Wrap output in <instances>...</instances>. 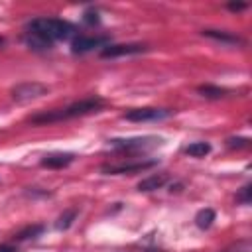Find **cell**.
Masks as SVG:
<instances>
[{"mask_svg": "<svg viewBox=\"0 0 252 252\" xmlns=\"http://www.w3.org/2000/svg\"><path fill=\"white\" fill-rule=\"evenodd\" d=\"M158 165V159H146V161H124V163H108V165H102L100 171L104 175H134V173H140V171H146V169H152Z\"/></svg>", "mask_w": 252, "mask_h": 252, "instance_id": "cell-5", "label": "cell"}, {"mask_svg": "<svg viewBox=\"0 0 252 252\" xmlns=\"http://www.w3.org/2000/svg\"><path fill=\"white\" fill-rule=\"evenodd\" d=\"M250 201H252V185L246 183V185L236 193V203H240V205H250Z\"/></svg>", "mask_w": 252, "mask_h": 252, "instance_id": "cell-18", "label": "cell"}, {"mask_svg": "<svg viewBox=\"0 0 252 252\" xmlns=\"http://www.w3.org/2000/svg\"><path fill=\"white\" fill-rule=\"evenodd\" d=\"M83 22H85V24H89V26H96V24L100 22L98 12H96V10H87V12H85V16H83Z\"/></svg>", "mask_w": 252, "mask_h": 252, "instance_id": "cell-21", "label": "cell"}, {"mask_svg": "<svg viewBox=\"0 0 252 252\" xmlns=\"http://www.w3.org/2000/svg\"><path fill=\"white\" fill-rule=\"evenodd\" d=\"M148 45L144 43H114L100 49V57H124V55H140L146 53Z\"/></svg>", "mask_w": 252, "mask_h": 252, "instance_id": "cell-7", "label": "cell"}, {"mask_svg": "<svg viewBox=\"0 0 252 252\" xmlns=\"http://www.w3.org/2000/svg\"><path fill=\"white\" fill-rule=\"evenodd\" d=\"M24 41H26V45H28L30 49H33V51H49V49L53 47V43H51L49 39H45V37H41L39 33H33V32H26Z\"/></svg>", "mask_w": 252, "mask_h": 252, "instance_id": "cell-12", "label": "cell"}, {"mask_svg": "<svg viewBox=\"0 0 252 252\" xmlns=\"http://www.w3.org/2000/svg\"><path fill=\"white\" fill-rule=\"evenodd\" d=\"M197 93H199L201 96H205V98L217 100V98L228 96L232 91H228V89H224V87H217V85H199V87H197Z\"/></svg>", "mask_w": 252, "mask_h": 252, "instance_id": "cell-13", "label": "cell"}, {"mask_svg": "<svg viewBox=\"0 0 252 252\" xmlns=\"http://www.w3.org/2000/svg\"><path fill=\"white\" fill-rule=\"evenodd\" d=\"M73 161H75V154H71V152H53V154L43 156L39 163L47 169H63V167L71 165Z\"/></svg>", "mask_w": 252, "mask_h": 252, "instance_id": "cell-9", "label": "cell"}, {"mask_svg": "<svg viewBox=\"0 0 252 252\" xmlns=\"http://www.w3.org/2000/svg\"><path fill=\"white\" fill-rule=\"evenodd\" d=\"M0 252H18V250L12 244H0Z\"/></svg>", "mask_w": 252, "mask_h": 252, "instance_id": "cell-23", "label": "cell"}, {"mask_svg": "<svg viewBox=\"0 0 252 252\" xmlns=\"http://www.w3.org/2000/svg\"><path fill=\"white\" fill-rule=\"evenodd\" d=\"M203 37H209V39H215V41H220V43H228V45H240L244 43L240 35L236 33H230V32H224V30H203L201 32Z\"/></svg>", "mask_w": 252, "mask_h": 252, "instance_id": "cell-10", "label": "cell"}, {"mask_svg": "<svg viewBox=\"0 0 252 252\" xmlns=\"http://www.w3.org/2000/svg\"><path fill=\"white\" fill-rule=\"evenodd\" d=\"M77 215H79L77 209H67V211L57 219V224H55V226H57L59 230H67V228L73 224V220L77 219Z\"/></svg>", "mask_w": 252, "mask_h": 252, "instance_id": "cell-17", "label": "cell"}, {"mask_svg": "<svg viewBox=\"0 0 252 252\" xmlns=\"http://www.w3.org/2000/svg\"><path fill=\"white\" fill-rule=\"evenodd\" d=\"M28 32L39 33L41 37H45V39H49L53 43V41L67 39V37L75 35L77 28L71 22L61 20V18H33L28 24Z\"/></svg>", "mask_w": 252, "mask_h": 252, "instance_id": "cell-2", "label": "cell"}, {"mask_svg": "<svg viewBox=\"0 0 252 252\" xmlns=\"http://www.w3.org/2000/svg\"><path fill=\"white\" fill-rule=\"evenodd\" d=\"M211 144L209 142H203V140H199V142H191L189 146H185V154L187 156H191V158H205L207 154H211Z\"/></svg>", "mask_w": 252, "mask_h": 252, "instance_id": "cell-15", "label": "cell"}, {"mask_svg": "<svg viewBox=\"0 0 252 252\" xmlns=\"http://www.w3.org/2000/svg\"><path fill=\"white\" fill-rule=\"evenodd\" d=\"M220 252H252V244H250V240H238Z\"/></svg>", "mask_w": 252, "mask_h": 252, "instance_id": "cell-19", "label": "cell"}, {"mask_svg": "<svg viewBox=\"0 0 252 252\" xmlns=\"http://www.w3.org/2000/svg\"><path fill=\"white\" fill-rule=\"evenodd\" d=\"M167 181H169V175H167V173H152V175L144 177V179L138 183V191L150 193V191L161 189V187H163Z\"/></svg>", "mask_w": 252, "mask_h": 252, "instance_id": "cell-11", "label": "cell"}, {"mask_svg": "<svg viewBox=\"0 0 252 252\" xmlns=\"http://www.w3.org/2000/svg\"><path fill=\"white\" fill-rule=\"evenodd\" d=\"M226 8H228L230 12H242V10L248 8V4H246V2H228Z\"/></svg>", "mask_w": 252, "mask_h": 252, "instance_id": "cell-22", "label": "cell"}, {"mask_svg": "<svg viewBox=\"0 0 252 252\" xmlns=\"http://www.w3.org/2000/svg\"><path fill=\"white\" fill-rule=\"evenodd\" d=\"M161 144H163V138H158V136H136V138L108 140V146L114 150H120V152H144V150H152Z\"/></svg>", "mask_w": 252, "mask_h": 252, "instance_id": "cell-3", "label": "cell"}, {"mask_svg": "<svg viewBox=\"0 0 252 252\" xmlns=\"http://www.w3.org/2000/svg\"><path fill=\"white\" fill-rule=\"evenodd\" d=\"M49 93V87L43 85V83H37V81H28V83H20L16 85L10 94L16 102H32L35 98H41Z\"/></svg>", "mask_w": 252, "mask_h": 252, "instance_id": "cell-4", "label": "cell"}, {"mask_svg": "<svg viewBox=\"0 0 252 252\" xmlns=\"http://www.w3.org/2000/svg\"><path fill=\"white\" fill-rule=\"evenodd\" d=\"M104 100L100 96H87V98H81L65 108H53V110H47V112H39V114H33L28 118L30 124H53V122H63V120H69V118H79V116H87L91 112H98L102 108Z\"/></svg>", "mask_w": 252, "mask_h": 252, "instance_id": "cell-1", "label": "cell"}, {"mask_svg": "<svg viewBox=\"0 0 252 252\" xmlns=\"http://www.w3.org/2000/svg\"><path fill=\"white\" fill-rule=\"evenodd\" d=\"M106 45H108L106 35H75L71 41V51L87 53V51H93L94 47H106Z\"/></svg>", "mask_w": 252, "mask_h": 252, "instance_id": "cell-8", "label": "cell"}, {"mask_svg": "<svg viewBox=\"0 0 252 252\" xmlns=\"http://www.w3.org/2000/svg\"><path fill=\"white\" fill-rule=\"evenodd\" d=\"M226 146L228 148H248L250 146V138H228Z\"/></svg>", "mask_w": 252, "mask_h": 252, "instance_id": "cell-20", "label": "cell"}, {"mask_svg": "<svg viewBox=\"0 0 252 252\" xmlns=\"http://www.w3.org/2000/svg\"><path fill=\"white\" fill-rule=\"evenodd\" d=\"M215 219H217V213H215L211 207H205V209H201V211L195 215V224H197L201 230H207V228H211V224L215 222Z\"/></svg>", "mask_w": 252, "mask_h": 252, "instance_id": "cell-14", "label": "cell"}, {"mask_svg": "<svg viewBox=\"0 0 252 252\" xmlns=\"http://www.w3.org/2000/svg\"><path fill=\"white\" fill-rule=\"evenodd\" d=\"M43 230H45V226H43V224H30V226L22 228V230L16 234V240H28V238H35V236H39Z\"/></svg>", "mask_w": 252, "mask_h": 252, "instance_id": "cell-16", "label": "cell"}, {"mask_svg": "<svg viewBox=\"0 0 252 252\" xmlns=\"http://www.w3.org/2000/svg\"><path fill=\"white\" fill-rule=\"evenodd\" d=\"M126 120L130 122H158V120H165L171 116L169 108H154V106H144V108H132L126 110L122 114Z\"/></svg>", "mask_w": 252, "mask_h": 252, "instance_id": "cell-6", "label": "cell"}]
</instances>
